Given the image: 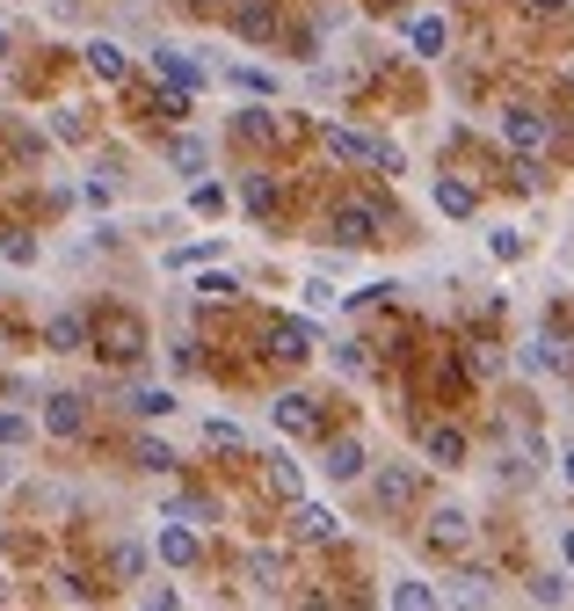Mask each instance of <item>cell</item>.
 Wrapping results in <instances>:
<instances>
[{
    "instance_id": "ee69618b",
    "label": "cell",
    "mask_w": 574,
    "mask_h": 611,
    "mask_svg": "<svg viewBox=\"0 0 574 611\" xmlns=\"http://www.w3.org/2000/svg\"><path fill=\"white\" fill-rule=\"evenodd\" d=\"M560 553H567V568H574V532H567V538H560Z\"/></svg>"
},
{
    "instance_id": "d6986e66",
    "label": "cell",
    "mask_w": 574,
    "mask_h": 611,
    "mask_svg": "<svg viewBox=\"0 0 574 611\" xmlns=\"http://www.w3.org/2000/svg\"><path fill=\"white\" fill-rule=\"evenodd\" d=\"M44 343H51V349H80V343H88V320H80V314H59V320L44 328Z\"/></svg>"
},
{
    "instance_id": "83f0119b",
    "label": "cell",
    "mask_w": 574,
    "mask_h": 611,
    "mask_svg": "<svg viewBox=\"0 0 574 611\" xmlns=\"http://www.w3.org/2000/svg\"><path fill=\"white\" fill-rule=\"evenodd\" d=\"M487 247H495V263H516V255H524V233H516V226H495Z\"/></svg>"
},
{
    "instance_id": "9c48e42d",
    "label": "cell",
    "mask_w": 574,
    "mask_h": 611,
    "mask_svg": "<svg viewBox=\"0 0 574 611\" xmlns=\"http://www.w3.org/2000/svg\"><path fill=\"white\" fill-rule=\"evenodd\" d=\"M269 416H277V430H291V437H306L312 422H320L306 393H277V400H269Z\"/></svg>"
},
{
    "instance_id": "8d00e7d4",
    "label": "cell",
    "mask_w": 574,
    "mask_h": 611,
    "mask_svg": "<svg viewBox=\"0 0 574 611\" xmlns=\"http://www.w3.org/2000/svg\"><path fill=\"white\" fill-rule=\"evenodd\" d=\"M371 168H385V175H400V168H407V153L393 147V139H379V147H371Z\"/></svg>"
},
{
    "instance_id": "c3c4849f",
    "label": "cell",
    "mask_w": 574,
    "mask_h": 611,
    "mask_svg": "<svg viewBox=\"0 0 574 611\" xmlns=\"http://www.w3.org/2000/svg\"><path fill=\"white\" fill-rule=\"evenodd\" d=\"M196 8H204V0H196Z\"/></svg>"
},
{
    "instance_id": "b9f144b4",
    "label": "cell",
    "mask_w": 574,
    "mask_h": 611,
    "mask_svg": "<svg viewBox=\"0 0 574 611\" xmlns=\"http://www.w3.org/2000/svg\"><path fill=\"white\" fill-rule=\"evenodd\" d=\"M117 575H131V583L145 575V553H139V546H117Z\"/></svg>"
},
{
    "instance_id": "7bdbcfd3",
    "label": "cell",
    "mask_w": 574,
    "mask_h": 611,
    "mask_svg": "<svg viewBox=\"0 0 574 611\" xmlns=\"http://www.w3.org/2000/svg\"><path fill=\"white\" fill-rule=\"evenodd\" d=\"M531 15H560V8H567V0H524Z\"/></svg>"
},
{
    "instance_id": "60d3db41",
    "label": "cell",
    "mask_w": 574,
    "mask_h": 611,
    "mask_svg": "<svg viewBox=\"0 0 574 611\" xmlns=\"http://www.w3.org/2000/svg\"><path fill=\"white\" fill-rule=\"evenodd\" d=\"M139 466H153V473H168V466H175V451H168V444H139Z\"/></svg>"
},
{
    "instance_id": "74e56055",
    "label": "cell",
    "mask_w": 574,
    "mask_h": 611,
    "mask_svg": "<svg viewBox=\"0 0 574 611\" xmlns=\"http://www.w3.org/2000/svg\"><path fill=\"white\" fill-rule=\"evenodd\" d=\"M51 131H59V139H66V147H80V139H88V124L73 117V110H59V117H51Z\"/></svg>"
},
{
    "instance_id": "44dd1931",
    "label": "cell",
    "mask_w": 574,
    "mask_h": 611,
    "mask_svg": "<svg viewBox=\"0 0 574 611\" xmlns=\"http://www.w3.org/2000/svg\"><path fill=\"white\" fill-rule=\"evenodd\" d=\"M407 44L422 51V59H444V23H436V15H422V23H407Z\"/></svg>"
},
{
    "instance_id": "7a4b0ae2",
    "label": "cell",
    "mask_w": 574,
    "mask_h": 611,
    "mask_svg": "<svg viewBox=\"0 0 574 611\" xmlns=\"http://www.w3.org/2000/svg\"><path fill=\"white\" fill-rule=\"evenodd\" d=\"M502 139L531 161V153H546V147H552V124L538 117V110H509V117H502Z\"/></svg>"
},
{
    "instance_id": "f546056e",
    "label": "cell",
    "mask_w": 574,
    "mask_h": 611,
    "mask_svg": "<svg viewBox=\"0 0 574 611\" xmlns=\"http://www.w3.org/2000/svg\"><path fill=\"white\" fill-rule=\"evenodd\" d=\"M204 444H212V451H240V422H204Z\"/></svg>"
},
{
    "instance_id": "7c38bea8",
    "label": "cell",
    "mask_w": 574,
    "mask_h": 611,
    "mask_svg": "<svg viewBox=\"0 0 574 611\" xmlns=\"http://www.w3.org/2000/svg\"><path fill=\"white\" fill-rule=\"evenodd\" d=\"M422 451H430V466H458V459H465V430H451V422H436L430 437H422Z\"/></svg>"
},
{
    "instance_id": "d590c367",
    "label": "cell",
    "mask_w": 574,
    "mask_h": 611,
    "mask_svg": "<svg viewBox=\"0 0 574 611\" xmlns=\"http://www.w3.org/2000/svg\"><path fill=\"white\" fill-rule=\"evenodd\" d=\"M233 88H247V96H269V88H277V80H269L263 66H233Z\"/></svg>"
},
{
    "instance_id": "3957f363",
    "label": "cell",
    "mask_w": 574,
    "mask_h": 611,
    "mask_svg": "<svg viewBox=\"0 0 574 611\" xmlns=\"http://www.w3.org/2000/svg\"><path fill=\"white\" fill-rule=\"evenodd\" d=\"M320 147L335 153V161H349V168H371V147H379V139H363V131H349V124L320 117Z\"/></svg>"
},
{
    "instance_id": "f1b7e54d",
    "label": "cell",
    "mask_w": 574,
    "mask_h": 611,
    "mask_svg": "<svg viewBox=\"0 0 574 611\" xmlns=\"http://www.w3.org/2000/svg\"><path fill=\"white\" fill-rule=\"evenodd\" d=\"M465 371H473V379H495V371H502V349L473 343V349H465Z\"/></svg>"
},
{
    "instance_id": "30bf717a",
    "label": "cell",
    "mask_w": 574,
    "mask_h": 611,
    "mask_svg": "<svg viewBox=\"0 0 574 611\" xmlns=\"http://www.w3.org/2000/svg\"><path fill=\"white\" fill-rule=\"evenodd\" d=\"M80 59H88V74H95V80H124V66H131V59H124V44H110V37H88V51H80Z\"/></svg>"
},
{
    "instance_id": "4316f807",
    "label": "cell",
    "mask_w": 574,
    "mask_h": 611,
    "mask_svg": "<svg viewBox=\"0 0 574 611\" xmlns=\"http://www.w3.org/2000/svg\"><path fill=\"white\" fill-rule=\"evenodd\" d=\"M190 212H196V219H218V212H226V190H218V182H196V190H190Z\"/></svg>"
},
{
    "instance_id": "ffe728a7",
    "label": "cell",
    "mask_w": 574,
    "mask_h": 611,
    "mask_svg": "<svg viewBox=\"0 0 574 611\" xmlns=\"http://www.w3.org/2000/svg\"><path fill=\"white\" fill-rule=\"evenodd\" d=\"M247 583L263 589V597H277V583H284V561H277V553H247Z\"/></svg>"
},
{
    "instance_id": "f6af8a7d",
    "label": "cell",
    "mask_w": 574,
    "mask_h": 611,
    "mask_svg": "<svg viewBox=\"0 0 574 611\" xmlns=\"http://www.w3.org/2000/svg\"><path fill=\"white\" fill-rule=\"evenodd\" d=\"M560 473H567V488H574V451H567V459H560Z\"/></svg>"
},
{
    "instance_id": "8fae6325",
    "label": "cell",
    "mask_w": 574,
    "mask_h": 611,
    "mask_svg": "<svg viewBox=\"0 0 574 611\" xmlns=\"http://www.w3.org/2000/svg\"><path fill=\"white\" fill-rule=\"evenodd\" d=\"M269 481H277L284 502H306V466L291 459V451H269Z\"/></svg>"
},
{
    "instance_id": "1f68e13d",
    "label": "cell",
    "mask_w": 574,
    "mask_h": 611,
    "mask_svg": "<svg viewBox=\"0 0 574 611\" xmlns=\"http://www.w3.org/2000/svg\"><path fill=\"white\" fill-rule=\"evenodd\" d=\"M190 96H196V88H175V80H168V88L153 96V110H161V117H182V110H190Z\"/></svg>"
},
{
    "instance_id": "6da1fadb",
    "label": "cell",
    "mask_w": 574,
    "mask_h": 611,
    "mask_svg": "<svg viewBox=\"0 0 574 611\" xmlns=\"http://www.w3.org/2000/svg\"><path fill=\"white\" fill-rule=\"evenodd\" d=\"M379 226H385V212H379V204H371V196H349V204H335L328 233H335L342 247H363V241H379Z\"/></svg>"
},
{
    "instance_id": "f35d334b",
    "label": "cell",
    "mask_w": 574,
    "mask_h": 611,
    "mask_svg": "<svg viewBox=\"0 0 574 611\" xmlns=\"http://www.w3.org/2000/svg\"><path fill=\"white\" fill-rule=\"evenodd\" d=\"M560 597H567L560 575H538V583H531V604H560Z\"/></svg>"
},
{
    "instance_id": "7402d4cb",
    "label": "cell",
    "mask_w": 574,
    "mask_h": 611,
    "mask_svg": "<svg viewBox=\"0 0 574 611\" xmlns=\"http://www.w3.org/2000/svg\"><path fill=\"white\" fill-rule=\"evenodd\" d=\"M269 29H277V8H263V0H247V8H240V37H247V44H263Z\"/></svg>"
},
{
    "instance_id": "ba28073f",
    "label": "cell",
    "mask_w": 574,
    "mask_h": 611,
    "mask_svg": "<svg viewBox=\"0 0 574 611\" xmlns=\"http://www.w3.org/2000/svg\"><path fill=\"white\" fill-rule=\"evenodd\" d=\"M436 212H444V219H473V204H480V196H473V182H458V175H436Z\"/></svg>"
},
{
    "instance_id": "cb8c5ba5",
    "label": "cell",
    "mask_w": 574,
    "mask_h": 611,
    "mask_svg": "<svg viewBox=\"0 0 574 611\" xmlns=\"http://www.w3.org/2000/svg\"><path fill=\"white\" fill-rule=\"evenodd\" d=\"M102 335H110V357H131L139 349V320H102Z\"/></svg>"
},
{
    "instance_id": "bcb514c9",
    "label": "cell",
    "mask_w": 574,
    "mask_h": 611,
    "mask_svg": "<svg viewBox=\"0 0 574 611\" xmlns=\"http://www.w3.org/2000/svg\"><path fill=\"white\" fill-rule=\"evenodd\" d=\"M0 66H8V29H0Z\"/></svg>"
},
{
    "instance_id": "ab89813d",
    "label": "cell",
    "mask_w": 574,
    "mask_h": 611,
    "mask_svg": "<svg viewBox=\"0 0 574 611\" xmlns=\"http://www.w3.org/2000/svg\"><path fill=\"white\" fill-rule=\"evenodd\" d=\"M29 437V416H15V408H0V444H23Z\"/></svg>"
},
{
    "instance_id": "4dcf8cb0",
    "label": "cell",
    "mask_w": 574,
    "mask_h": 611,
    "mask_svg": "<svg viewBox=\"0 0 574 611\" xmlns=\"http://www.w3.org/2000/svg\"><path fill=\"white\" fill-rule=\"evenodd\" d=\"M342 298H335V284H328V277H312L306 284V314H335Z\"/></svg>"
},
{
    "instance_id": "4fadbf2b",
    "label": "cell",
    "mask_w": 574,
    "mask_h": 611,
    "mask_svg": "<svg viewBox=\"0 0 574 611\" xmlns=\"http://www.w3.org/2000/svg\"><path fill=\"white\" fill-rule=\"evenodd\" d=\"M153 546H161V561H168V568H196V532H190V524H168Z\"/></svg>"
},
{
    "instance_id": "d6a6232c",
    "label": "cell",
    "mask_w": 574,
    "mask_h": 611,
    "mask_svg": "<svg viewBox=\"0 0 574 611\" xmlns=\"http://www.w3.org/2000/svg\"><path fill=\"white\" fill-rule=\"evenodd\" d=\"M212 255H218V233H212V241H196V247H175L168 263L175 269H196V263H212Z\"/></svg>"
},
{
    "instance_id": "2e32d148",
    "label": "cell",
    "mask_w": 574,
    "mask_h": 611,
    "mask_svg": "<svg viewBox=\"0 0 574 611\" xmlns=\"http://www.w3.org/2000/svg\"><path fill=\"white\" fill-rule=\"evenodd\" d=\"M407 502H414V473H407V466L379 473V510H407Z\"/></svg>"
},
{
    "instance_id": "484cf974",
    "label": "cell",
    "mask_w": 574,
    "mask_h": 611,
    "mask_svg": "<svg viewBox=\"0 0 574 611\" xmlns=\"http://www.w3.org/2000/svg\"><path fill=\"white\" fill-rule=\"evenodd\" d=\"M196 292L226 306V298H240V277H226V269H204V277H196Z\"/></svg>"
},
{
    "instance_id": "7dc6e473",
    "label": "cell",
    "mask_w": 574,
    "mask_h": 611,
    "mask_svg": "<svg viewBox=\"0 0 574 611\" xmlns=\"http://www.w3.org/2000/svg\"><path fill=\"white\" fill-rule=\"evenodd\" d=\"M379 8H400V0H379Z\"/></svg>"
},
{
    "instance_id": "5bb4252c",
    "label": "cell",
    "mask_w": 574,
    "mask_h": 611,
    "mask_svg": "<svg viewBox=\"0 0 574 611\" xmlns=\"http://www.w3.org/2000/svg\"><path fill=\"white\" fill-rule=\"evenodd\" d=\"M430 538H436V546H465V538H473V517H465V510H451V502H444V510L430 517Z\"/></svg>"
},
{
    "instance_id": "e575fe53",
    "label": "cell",
    "mask_w": 574,
    "mask_h": 611,
    "mask_svg": "<svg viewBox=\"0 0 574 611\" xmlns=\"http://www.w3.org/2000/svg\"><path fill=\"white\" fill-rule=\"evenodd\" d=\"M269 131H277V124H269L263 102H255V110H240V139H269Z\"/></svg>"
},
{
    "instance_id": "e0dca14e",
    "label": "cell",
    "mask_w": 574,
    "mask_h": 611,
    "mask_svg": "<svg viewBox=\"0 0 574 611\" xmlns=\"http://www.w3.org/2000/svg\"><path fill=\"white\" fill-rule=\"evenodd\" d=\"M168 168L175 175H204V168H212V147H204V139H175V147H168Z\"/></svg>"
},
{
    "instance_id": "ac0fdd59",
    "label": "cell",
    "mask_w": 574,
    "mask_h": 611,
    "mask_svg": "<svg viewBox=\"0 0 574 611\" xmlns=\"http://www.w3.org/2000/svg\"><path fill=\"white\" fill-rule=\"evenodd\" d=\"M131 416H145V422L175 416V393L168 386H131Z\"/></svg>"
},
{
    "instance_id": "277c9868",
    "label": "cell",
    "mask_w": 574,
    "mask_h": 611,
    "mask_svg": "<svg viewBox=\"0 0 574 611\" xmlns=\"http://www.w3.org/2000/svg\"><path fill=\"white\" fill-rule=\"evenodd\" d=\"M291 532L306 538V546H335V538H342V517L328 510V502H298V517H291Z\"/></svg>"
},
{
    "instance_id": "836d02e7",
    "label": "cell",
    "mask_w": 574,
    "mask_h": 611,
    "mask_svg": "<svg viewBox=\"0 0 574 611\" xmlns=\"http://www.w3.org/2000/svg\"><path fill=\"white\" fill-rule=\"evenodd\" d=\"M335 365L349 371V379H363V371H371V349H363V343H342V349H335Z\"/></svg>"
},
{
    "instance_id": "52a82bcc",
    "label": "cell",
    "mask_w": 574,
    "mask_h": 611,
    "mask_svg": "<svg viewBox=\"0 0 574 611\" xmlns=\"http://www.w3.org/2000/svg\"><path fill=\"white\" fill-rule=\"evenodd\" d=\"M153 66H161V74H168L175 88H204V80H212V74H204V66H196V59H190L182 44H161V51H153Z\"/></svg>"
},
{
    "instance_id": "9a60e30c",
    "label": "cell",
    "mask_w": 574,
    "mask_h": 611,
    "mask_svg": "<svg viewBox=\"0 0 574 611\" xmlns=\"http://www.w3.org/2000/svg\"><path fill=\"white\" fill-rule=\"evenodd\" d=\"M357 473H363V444L357 437L328 444V481H357Z\"/></svg>"
},
{
    "instance_id": "8992f818",
    "label": "cell",
    "mask_w": 574,
    "mask_h": 611,
    "mask_svg": "<svg viewBox=\"0 0 574 611\" xmlns=\"http://www.w3.org/2000/svg\"><path fill=\"white\" fill-rule=\"evenodd\" d=\"M269 357L306 365V357H312V328H306V320H277V328H269Z\"/></svg>"
},
{
    "instance_id": "5b68a950",
    "label": "cell",
    "mask_w": 574,
    "mask_h": 611,
    "mask_svg": "<svg viewBox=\"0 0 574 611\" xmlns=\"http://www.w3.org/2000/svg\"><path fill=\"white\" fill-rule=\"evenodd\" d=\"M44 430L51 437H80V430H88V400H80V393H51L44 400Z\"/></svg>"
},
{
    "instance_id": "d4e9b609",
    "label": "cell",
    "mask_w": 574,
    "mask_h": 611,
    "mask_svg": "<svg viewBox=\"0 0 574 611\" xmlns=\"http://www.w3.org/2000/svg\"><path fill=\"white\" fill-rule=\"evenodd\" d=\"M240 204H247V212H269V204H277V182H269V175H247V182H240Z\"/></svg>"
},
{
    "instance_id": "603a6c76",
    "label": "cell",
    "mask_w": 574,
    "mask_h": 611,
    "mask_svg": "<svg viewBox=\"0 0 574 611\" xmlns=\"http://www.w3.org/2000/svg\"><path fill=\"white\" fill-rule=\"evenodd\" d=\"M393 604L400 611H430V604H444V597H436L430 583H393Z\"/></svg>"
}]
</instances>
